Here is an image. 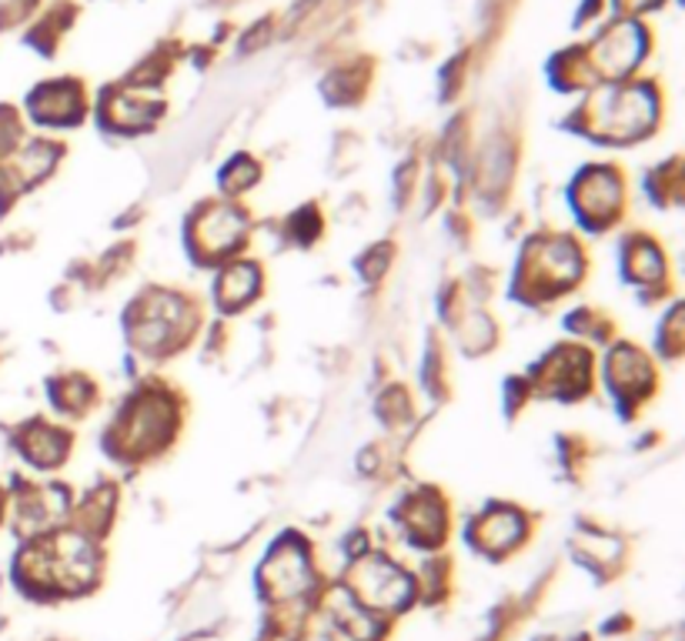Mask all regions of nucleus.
I'll return each instance as SVG.
<instances>
[{
    "label": "nucleus",
    "mask_w": 685,
    "mask_h": 641,
    "mask_svg": "<svg viewBox=\"0 0 685 641\" xmlns=\"http://www.w3.org/2000/svg\"><path fill=\"white\" fill-rule=\"evenodd\" d=\"M351 584L361 604L371 608H395L408 598V578L381 558H368L351 571Z\"/></svg>",
    "instance_id": "nucleus-1"
},
{
    "label": "nucleus",
    "mask_w": 685,
    "mask_h": 641,
    "mask_svg": "<svg viewBox=\"0 0 685 641\" xmlns=\"http://www.w3.org/2000/svg\"><path fill=\"white\" fill-rule=\"evenodd\" d=\"M44 561L51 568V578L75 588V584H85L91 574H95V551L88 548L85 538L78 534H61L54 538L44 551Z\"/></svg>",
    "instance_id": "nucleus-2"
},
{
    "label": "nucleus",
    "mask_w": 685,
    "mask_h": 641,
    "mask_svg": "<svg viewBox=\"0 0 685 641\" xmlns=\"http://www.w3.org/2000/svg\"><path fill=\"white\" fill-rule=\"evenodd\" d=\"M522 534V521L512 514V511H492L485 514V521L478 524V541L492 551L498 548H508L515 538Z\"/></svg>",
    "instance_id": "nucleus-3"
},
{
    "label": "nucleus",
    "mask_w": 685,
    "mask_h": 641,
    "mask_svg": "<svg viewBox=\"0 0 685 641\" xmlns=\"http://www.w3.org/2000/svg\"><path fill=\"white\" fill-rule=\"evenodd\" d=\"M251 291H255V268H231L228 274H225V281H221V301L228 304V308H238L241 301H248L251 298Z\"/></svg>",
    "instance_id": "nucleus-4"
}]
</instances>
